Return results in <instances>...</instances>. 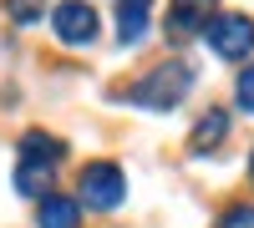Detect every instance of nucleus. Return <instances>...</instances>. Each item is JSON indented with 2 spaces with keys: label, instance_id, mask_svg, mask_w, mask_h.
Returning a JSON list of instances; mask_svg holds the SVG:
<instances>
[{
  "label": "nucleus",
  "instance_id": "f257e3e1",
  "mask_svg": "<svg viewBox=\"0 0 254 228\" xmlns=\"http://www.w3.org/2000/svg\"><path fill=\"white\" fill-rule=\"evenodd\" d=\"M188 87H193V66H188V61H163V66H153L132 87V101L147 107V112H173L188 96Z\"/></svg>",
  "mask_w": 254,
  "mask_h": 228
},
{
  "label": "nucleus",
  "instance_id": "f03ea898",
  "mask_svg": "<svg viewBox=\"0 0 254 228\" xmlns=\"http://www.w3.org/2000/svg\"><path fill=\"white\" fill-rule=\"evenodd\" d=\"M122 198H127V182H122V168H117V162H87V168H81V198H76V203L107 213V208H117Z\"/></svg>",
  "mask_w": 254,
  "mask_h": 228
},
{
  "label": "nucleus",
  "instance_id": "7ed1b4c3",
  "mask_svg": "<svg viewBox=\"0 0 254 228\" xmlns=\"http://www.w3.org/2000/svg\"><path fill=\"white\" fill-rule=\"evenodd\" d=\"M203 36L214 46V56H224V61H244L254 51V20L249 15H214V26Z\"/></svg>",
  "mask_w": 254,
  "mask_h": 228
},
{
  "label": "nucleus",
  "instance_id": "20e7f679",
  "mask_svg": "<svg viewBox=\"0 0 254 228\" xmlns=\"http://www.w3.org/2000/svg\"><path fill=\"white\" fill-rule=\"evenodd\" d=\"M51 26H56V41H66V46H87L97 41V10L87 0H61L51 10Z\"/></svg>",
  "mask_w": 254,
  "mask_h": 228
},
{
  "label": "nucleus",
  "instance_id": "39448f33",
  "mask_svg": "<svg viewBox=\"0 0 254 228\" xmlns=\"http://www.w3.org/2000/svg\"><path fill=\"white\" fill-rule=\"evenodd\" d=\"M214 26V0H173L168 5V36L173 41H188L193 31H208Z\"/></svg>",
  "mask_w": 254,
  "mask_h": 228
},
{
  "label": "nucleus",
  "instance_id": "423d86ee",
  "mask_svg": "<svg viewBox=\"0 0 254 228\" xmlns=\"http://www.w3.org/2000/svg\"><path fill=\"white\" fill-rule=\"evenodd\" d=\"M76 218H81V203L66 193H46L36 208V228H76Z\"/></svg>",
  "mask_w": 254,
  "mask_h": 228
},
{
  "label": "nucleus",
  "instance_id": "0eeeda50",
  "mask_svg": "<svg viewBox=\"0 0 254 228\" xmlns=\"http://www.w3.org/2000/svg\"><path fill=\"white\" fill-rule=\"evenodd\" d=\"M147 15H153V0H117V36H122V46L142 41Z\"/></svg>",
  "mask_w": 254,
  "mask_h": 228
},
{
  "label": "nucleus",
  "instance_id": "6e6552de",
  "mask_svg": "<svg viewBox=\"0 0 254 228\" xmlns=\"http://www.w3.org/2000/svg\"><path fill=\"white\" fill-rule=\"evenodd\" d=\"M66 157V147L51 137V132H26L20 137V162H41V168H56Z\"/></svg>",
  "mask_w": 254,
  "mask_h": 228
},
{
  "label": "nucleus",
  "instance_id": "1a4fd4ad",
  "mask_svg": "<svg viewBox=\"0 0 254 228\" xmlns=\"http://www.w3.org/2000/svg\"><path fill=\"white\" fill-rule=\"evenodd\" d=\"M224 132H229V112L214 107V112L198 117V127H193V137H188V147H193V152H214L219 142H224Z\"/></svg>",
  "mask_w": 254,
  "mask_h": 228
},
{
  "label": "nucleus",
  "instance_id": "9d476101",
  "mask_svg": "<svg viewBox=\"0 0 254 228\" xmlns=\"http://www.w3.org/2000/svg\"><path fill=\"white\" fill-rule=\"evenodd\" d=\"M51 173H56V168H41V162H20V168H15V193H26V198H46Z\"/></svg>",
  "mask_w": 254,
  "mask_h": 228
},
{
  "label": "nucleus",
  "instance_id": "9b49d317",
  "mask_svg": "<svg viewBox=\"0 0 254 228\" xmlns=\"http://www.w3.org/2000/svg\"><path fill=\"white\" fill-rule=\"evenodd\" d=\"M5 5H10V20H15V26H36V15L46 10V0H5Z\"/></svg>",
  "mask_w": 254,
  "mask_h": 228
},
{
  "label": "nucleus",
  "instance_id": "f8f14e48",
  "mask_svg": "<svg viewBox=\"0 0 254 228\" xmlns=\"http://www.w3.org/2000/svg\"><path fill=\"white\" fill-rule=\"evenodd\" d=\"M219 228H254V203H234V208L219 218Z\"/></svg>",
  "mask_w": 254,
  "mask_h": 228
},
{
  "label": "nucleus",
  "instance_id": "ddd939ff",
  "mask_svg": "<svg viewBox=\"0 0 254 228\" xmlns=\"http://www.w3.org/2000/svg\"><path fill=\"white\" fill-rule=\"evenodd\" d=\"M234 96H239V107H244V112H254V66H244V71H239Z\"/></svg>",
  "mask_w": 254,
  "mask_h": 228
},
{
  "label": "nucleus",
  "instance_id": "4468645a",
  "mask_svg": "<svg viewBox=\"0 0 254 228\" xmlns=\"http://www.w3.org/2000/svg\"><path fill=\"white\" fill-rule=\"evenodd\" d=\"M249 173H254V157H249Z\"/></svg>",
  "mask_w": 254,
  "mask_h": 228
}]
</instances>
